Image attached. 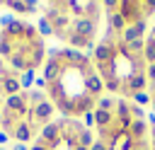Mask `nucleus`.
Returning <instances> with one entry per match:
<instances>
[{"instance_id":"1","label":"nucleus","mask_w":155,"mask_h":150,"mask_svg":"<svg viewBox=\"0 0 155 150\" xmlns=\"http://www.w3.org/2000/svg\"><path fill=\"white\" fill-rule=\"evenodd\" d=\"M53 111H56V104H53L51 99H46V102H41L39 106L29 109V114H27V123H29V126H31V123H48V119H51Z\"/></svg>"},{"instance_id":"2","label":"nucleus","mask_w":155,"mask_h":150,"mask_svg":"<svg viewBox=\"0 0 155 150\" xmlns=\"http://www.w3.org/2000/svg\"><path fill=\"white\" fill-rule=\"evenodd\" d=\"M29 102H27V92H19V94H12V97H5V111L15 114V116H27L29 114Z\"/></svg>"},{"instance_id":"3","label":"nucleus","mask_w":155,"mask_h":150,"mask_svg":"<svg viewBox=\"0 0 155 150\" xmlns=\"http://www.w3.org/2000/svg\"><path fill=\"white\" fill-rule=\"evenodd\" d=\"M119 12L124 15V19L128 24H136V22H143L145 15L140 10V2H133V0H121L119 2Z\"/></svg>"},{"instance_id":"4","label":"nucleus","mask_w":155,"mask_h":150,"mask_svg":"<svg viewBox=\"0 0 155 150\" xmlns=\"http://www.w3.org/2000/svg\"><path fill=\"white\" fill-rule=\"evenodd\" d=\"M70 31L78 34V36H82V39H92L94 31H97V22H92L87 17H78V19L70 22Z\"/></svg>"},{"instance_id":"5","label":"nucleus","mask_w":155,"mask_h":150,"mask_svg":"<svg viewBox=\"0 0 155 150\" xmlns=\"http://www.w3.org/2000/svg\"><path fill=\"white\" fill-rule=\"evenodd\" d=\"M94 60H97V65H109L116 56H119V51H116V46H111V44H97L94 46Z\"/></svg>"},{"instance_id":"6","label":"nucleus","mask_w":155,"mask_h":150,"mask_svg":"<svg viewBox=\"0 0 155 150\" xmlns=\"http://www.w3.org/2000/svg\"><path fill=\"white\" fill-rule=\"evenodd\" d=\"M102 90H104V80L99 77V73H94V70H90L87 75H85V92L90 94V97H99L102 94Z\"/></svg>"},{"instance_id":"7","label":"nucleus","mask_w":155,"mask_h":150,"mask_svg":"<svg viewBox=\"0 0 155 150\" xmlns=\"http://www.w3.org/2000/svg\"><path fill=\"white\" fill-rule=\"evenodd\" d=\"M145 19L143 22H136V24H128L124 31H121V44H131V41H138V39H145Z\"/></svg>"},{"instance_id":"8","label":"nucleus","mask_w":155,"mask_h":150,"mask_svg":"<svg viewBox=\"0 0 155 150\" xmlns=\"http://www.w3.org/2000/svg\"><path fill=\"white\" fill-rule=\"evenodd\" d=\"M0 90L5 92V97H12V94H19L22 92V87H19V75L12 70L10 75H5V77H0Z\"/></svg>"},{"instance_id":"9","label":"nucleus","mask_w":155,"mask_h":150,"mask_svg":"<svg viewBox=\"0 0 155 150\" xmlns=\"http://www.w3.org/2000/svg\"><path fill=\"white\" fill-rule=\"evenodd\" d=\"M126 133H128V135H131L136 143H145V140H148V123H145V121H138V119H133Z\"/></svg>"},{"instance_id":"10","label":"nucleus","mask_w":155,"mask_h":150,"mask_svg":"<svg viewBox=\"0 0 155 150\" xmlns=\"http://www.w3.org/2000/svg\"><path fill=\"white\" fill-rule=\"evenodd\" d=\"M34 135V128L27 123V121H19L17 126H15V131H12V138H15V143H27L29 145V138Z\"/></svg>"},{"instance_id":"11","label":"nucleus","mask_w":155,"mask_h":150,"mask_svg":"<svg viewBox=\"0 0 155 150\" xmlns=\"http://www.w3.org/2000/svg\"><path fill=\"white\" fill-rule=\"evenodd\" d=\"M114 111H104V109H94V126L102 131V128H109L114 123Z\"/></svg>"},{"instance_id":"12","label":"nucleus","mask_w":155,"mask_h":150,"mask_svg":"<svg viewBox=\"0 0 155 150\" xmlns=\"http://www.w3.org/2000/svg\"><path fill=\"white\" fill-rule=\"evenodd\" d=\"M15 51H17V48H15V39H10V36L2 31V36H0V58L5 60V58H10Z\"/></svg>"},{"instance_id":"13","label":"nucleus","mask_w":155,"mask_h":150,"mask_svg":"<svg viewBox=\"0 0 155 150\" xmlns=\"http://www.w3.org/2000/svg\"><path fill=\"white\" fill-rule=\"evenodd\" d=\"M128 27V22L124 19V15L116 10V12H109V29L111 31H124Z\"/></svg>"},{"instance_id":"14","label":"nucleus","mask_w":155,"mask_h":150,"mask_svg":"<svg viewBox=\"0 0 155 150\" xmlns=\"http://www.w3.org/2000/svg\"><path fill=\"white\" fill-rule=\"evenodd\" d=\"M143 60H145V65L155 63V36H148V39H145V48H143Z\"/></svg>"},{"instance_id":"15","label":"nucleus","mask_w":155,"mask_h":150,"mask_svg":"<svg viewBox=\"0 0 155 150\" xmlns=\"http://www.w3.org/2000/svg\"><path fill=\"white\" fill-rule=\"evenodd\" d=\"M92 143H94V135H92L90 128H82L75 138V145H82V148H92Z\"/></svg>"},{"instance_id":"16","label":"nucleus","mask_w":155,"mask_h":150,"mask_svg":"<svg viewBox=\"0 0 155 150\" xmlns=\"http://www.w3.org/2000/svg\"><path fill=\"white\" fill-rule=\"evenodd\" d=\"M34 80H36L34 70H24V73H19V87H22V92H29V87L34 85Z\"/></svg>"},{"instance_id":"17","label":"nucleus","mask_w":155,"mask_h":150,"mask_svg":"<svg viewBox=\"0 0 155 150\" xmlns=\"http://www.w3.org/2000/svg\"><path fill=\"white\" fill-rule=\"evenodd\" d=\"M99 10H102L99 2H85V17H87V19L97 22V19H99Z\"/></svg>"},{"instance_id":"18","label":"nucleus","mask_w":155,"mask_h":150,"mask_svg":"<svg viewBox=\"0 0 155 150\" xmlns=\"http://www.w3.org/2000/svg\"><path fill=\"white\" fill-rule=\"evenodd\" d=\"M116 99L114 97H97V106L94 109H104V111H114Z\"/></svg>"},{"instance_id":"19","label":"nucleus","mask_w":155,"mask_h":150,"mask_svg":"<svg viewBox=\"0 0 155 150\" xmlns=\"http://www.w3.org/2000/svg\"><path fill=\"white\" fill-rule=\"evenodd\" d=\"M27 102H29V106L34 109V106H39L41 102H46V94L39 92V90H36V92H27Z\"/></svg>"},{"instance_id":"20","label":"nucleus","mask_w":155,"mask_h":150,"mask_svg":"<svg viewBox=\"0 0 155 150\" xmlns=\"http://www.w3.org/2000/svg\"><path fill=\"white\" fill-rule=\"evenodd\" d=\"M68 10H70V15L78 19V17H85V2H75V0H70L68 2Z\"/></svg>"},{"instance_id":"21","label":"nucleus","mask_w":155,"mask_h":150,"mask_svg":"<svg viewBox=\"0 0 155 150\" xmlns=\"http://www.w3.org/2000/svg\"><path fill=\"white\" fill-rule=\"evenodd\" d=\"M36 31H39L41 36H48V34H56V31H53V27H51V22H48L46 17H41V19H39V24H36Z\"/></svg>"},{"instance_id":"22","label":"nucleus","mask_w":155,"mask_h":150,"mask_svg":"<svg viewBox=\"0 0 155 150\" xmlns=\"http://www.w3.org/2000/svg\"><path fill=\"white\" fill-rule=\"evenodd\" d=\"M121 87H124V80H119V77H107L104 80V90H109V92H121Z\"/></svg>"},{"instance_id":"23","label":"nucleus","mask_w":155,"mask_h":150,"mask_svg":"<svg viewBox=\"0 0 155 150\" xmlns=\"http://www.w3.org/2000/svg\"><path fill=\"white\" fill-rule=\"evenodd\" d=\"M131 119H138V121H145V109L131 102Z\"/></svg>"},{"instance_id":"24","label":"nucleus","mask_w":155,"mask_h":150,"mask_svg":"<svg viewBox=\"0 0 155 150\" xmlns=\"http://www.w3.org/2000/svg\"><path fill=\"white\" fill-rule=\"evenodd\" d=\"M7 7H10V10H15V12L27 15V2H22V0H10V2H7Z\"/></svg>"},{"instance_id":"25","label":"nucleus","mask_w":155,"mask_h":150,"mask_svg":"<svg viewBox=\"0 0 155 150\" xmlns=\"http://www.w3.org/2000/svg\"><path fill=\"white\" fill-rule=\"evenodd\" d=\"M133 104H138V106L150 104V94H148V92H136V94H133Z\"/></svg>"},{"instance_id":"26","label":"nucleus","mask_w":155,"mask_h":150,"mask_svg":"<svg viewBox=\"0 0 155 150\" xmlns=\"http://www.w3.org/2000/svg\"><path fill=\"white\" fill-rule=\"evenodd\" d=\"M140 10H143V15L148 17V15H155L153 10H155V0H140Z\"/></svg>"},{"instance_id":"27","label":"nucleus","mask_w":155,"mask_h":150,"mask_svg":"<svg viewBox=\"0 0 155 150\" xmlns=\"http://www.w3.org/2000/svg\"><path fill=\"white\" fill-rule=\"evenodd\" d=\"M15 22V17L12 15H0V29L5 31V29H10V24Z\"/></svg>"},{"instance_id":"28","label":"nucleus","mask_w":155,"mask_h":150,"mask_svg":"<svg viewBox=\"0 0 155 150\" xmlns=\"http://www.w3.org/2000/svg\"><path fill=\"white\" fill-rule=\"evenodd\" d=\"M145 77H148V82H150V85H155V63L145 65Z\"/></svg>"},{"instance_id":"29","label":"nucleus","mask_w":155,"mask_h":150,"mask_svg":"<svg viewBox=\"0 0 155 150\" xmlns=\"http://www.w3.org/2000/svg\"><path fill=\"white\" fill-rule=\"evenodd\" d=\"M82 121H85V128H87V126H94V111L82 114Z\"/></svg>"},{"instance_id":"30","label":"nucleus","mask_w":155,"mask_h":150,"mask_svg":"<svg viewBox=\"0 0 155 150\" xmlns=\"http://www.w3.org/2000/svg\"><path fill=\"white\" fill-rule=\"evenodd\" d=\"M90 150H109V145H107L104 140H99V138H97V140L92 143V148H90Z\"/></svg>"},{"instance_id":"31","label":"nucleus","mask_w":155,"mask_h":150,"mask_svg":"<svg viewBox=\"0 0 155 150\" xmlns=\"http://www.w3.org/2000/svg\"><path fill=\"white\" fill-rule=\"evenodd\" d=\"M39 10V2L36 0H27V15H31V12H36Z\"/></svg>"},{"instance_id":"32","label":"nucleus","mask_w":155,"mask_h":150,"mask_svg":"<svg viewBox=\"0 0 155 150\" xmlns=\"http://www.w3.org/2000/svg\"><path fill=\"white\" fill-rule=\"evenodd\" d=\"M34 85H36V87H39V92H41V90H44L48 82H46V80H44V75H41V77H36V80H34Z\"/></svg>"},{"instance_id":"33","label":"nucleus","mask_w":155,"mask_h":150,"mask_svg":"<svg viewBox=\"0 0 155 150\" xmlns=\"http://www.w3.org/2000/svg\"><path fill=\"white\" fill-rule=\"evenodd\" d=\"M10 150H29V145H27V143H15Z\"/></svg>"},{"instance_id":"34","label":"nucleus","mask_w":155,"mask_h":150,"mask_svg":"<svg viewBox=\"0 0 155 150\" xmlns=\"http://www.w3.org/2000/svg\"><path fill=\"white\" fill-rule=\"evenodd\" d=\"M10 140V133H5V131H0V145H5Z\"/></svg>"},{"instance_id":"35","label":"nucleus","mask_w":155,"mask_h":150,"mask_svg":"<svg viewBox=\"0 0 155 150\" xmlns=\"http://www.w3.org/2000/svg\"><path fill=\"white\" fill-rule=\"evenodd\" d=\"M29 150H48V148H46V145H44V143H34V145H31V148H29Z\"/></svg>"},{"instance_id":"36","label":"nucleus","mask_w":155,"mask_h":150,"mask_svg":"<svg viewBox=\"0 0 155 150\" xmlns=\"http://www.w3.org/2000/svg\"><path fill=\"white\" fill-rule=\"evenodd\" d=\"M145 123H150V126H155V114H148V119H145Z\"/></svg>"},{"instance_id":"37","label":"nucleus","mask_w":155,"mask_h":150,"mask_svg":"<svg viewBox=\"0 0 155 150\" xmlns=\"http://www.w3.org/2000/svg\"><path fill=\"white\" fill-rule=\"evenodd\" d=\"M73 150H90V148H82V145H73Z\"/></svg>"},{"instance_id":"38","label":"nucleus","mask_w":155,"mask_h":150,"mask_svg":"<svg viewBox=\"0 0 155 150\" xmlns=\"http://www.w3.org/2000/svg\"><path fill=\"white\" fill-rule=\"evenodd\" d=\"M2 119H5V114H2V109H0V121H2Z\"/></svg>"},{"instance_id":"39","label":"nucleus","mask_w":155,"mask_h":150,"mask_svg":"<svg viewBox=\"0 0 155 150\" xmlns=\"http://www.w3.org/2000/svg\"><path fill=\"white\" fill-rule=\"evenodd\" d=\"M0 150H10V148H5V145H0Z\"/></svg>"},{"instance_id":"40","label":"nucleus","mask_w":155,"mask_h":150,"mask_svg":"<svg viewBox=\"0 0 155 150\" xmlns=\"http://www.w3.org/2000/svg\"><path fill=\"white\" fill-rule=\"evenodd\" d=\"M150 31H153V34H150V36H155V27H153V29H150Z\"/></svg>"},{"instance_id":"41","label":"nucleus","mask_w":155,"mask_h":150,"mask_svg":"<svg viewBox=\"0 0 155 150\" xmlns=\"http://www.w3.org/2000/svg\"><path fill=\"white\" fill-rule=\"evenodd\" d=\"M0 36H2V29H0Z\"/></svg>"}]
</instances>
